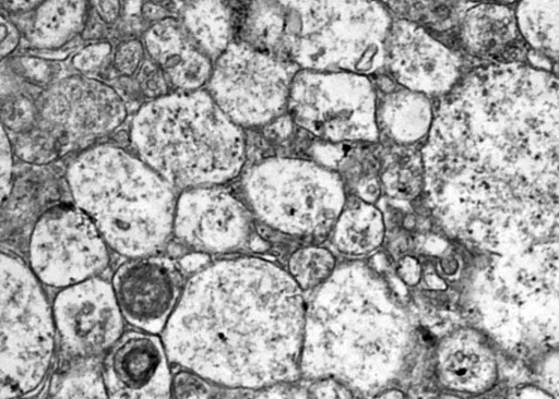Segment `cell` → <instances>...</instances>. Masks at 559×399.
<instances>
[{
    "label": "cell",
    "instance_id": "6da1fadb",
    "mask_svg": "<svg viewBox=\"0 0 559 399\" xmlns=\"http://www.w3.org/2000/svg\"><path fill=\"white\" fill-rule=\"evenodd\" d=\"M427 205L450 234L500 252L559 237V78L485 63L436 107L420 149Z\"/></svg>",
    "mask_w": 559,
    "mask_h": 399
},
{
    "label": "cell",
    "instance_id": "7a4b0ae2",
    "mask_svg": "<svg viewBox=\"0 0 559 399\" xmlns=\"http://www.w3.org/2000/svg\"><path fill=\"white\" fill-rule=\"evenodd\" d=\"M307 302L287 270L254 256L185 281L162 338L173 364L214 386L260 390L300 374Z\"/></svg>",
    "mask_w": 559,
    "mask_h": 399
},
{
    "label": "cell",
    "instance_id": "3957f363",
    "mask_svg": "<svg viewBox=\"0 0 559 399\" xmlns=\"http://www.w3.org/2000/svg\"><path fill=\"white\" fill-rule=\"evenodd\" d=\"M412 340L411 319L380 276L359 263L343 265L307 303L300 373L380 392L404 368Z\"/></svg>",
    "mask_w": 559,
    "mask_h": 399
},
{
    "label": "cell",
    "instance_id": "277c9868",
    "mask_svg": "<svg viewBox=\"0 0 559 399\" xmlns=\"http://www.w3.org/2000/svg\"><path fill=\"white\" fill-rule=\"evenodd\" d=\"M392 23L377 0H253L241 40L299 70L371 75L384 69Z\"/></svg>",
    "mask_w": 559,
    "mask_h": 399
},
{
    "label": "cell",
    "instance_id": "5b68a950",
    "mask_svg": "<svg viewBox=\"0 0 559 399\" xmlns=\"http://www.w3.org/2000/svg\"><path fill=\"white\" fill-rule=\"evenodd\" d=\"M134 153L175 190L223 185L246 164L243 129L206 89L150 99L130 128Z\"/></svg>",
    "mask_w": 559,
    "mask_h": 399
},
{
    "label": "cell",
    "instance_id": "8992f818",
    "mask_svg": "<svg viewBox=\"0 0 559 399\" xmlns=\"http://www.w3.org/2000/svg\"><path fill=\"white\" fill-rule=\"evenodd\" d=\"M66 181L72 202L111 252L124 258L153 255L171 238L175 189L135 153L93 146L70 162Z\"/></svg>",
    "mask_w": 559,
    "mask_h": 399
},
{
    "label": "cell",
    "instance_id": "52a82bcc",
    "mask_svg": "<svg viewBox=\"0 0 559 399\" xmlns=\"http://www.w3.org/2000/svg\"><path fill=\"white\" fill-rule=\"evenodd\" d=\"M242 190L251 213L287 235L320 238L332 232L346 205L340 176L306 158L269 157L245 173Z\"/></svg>",
    "mask_w": 559,
    "mask_h": 399
},
{
    "label": "cell",
    "instance_id": "ba28073f",
    "mask_svg": "<svg viewBox=\"0 0 559 399\" xmlns=\"http://www.w3.org/2000/svg\"><path fill=\"white\" fill-rule=\"evenodd\" d=\"M0 398L38 391L51 373L57 330L44 285L19 255L1 253Z\"/></svg>",
    "mask_w": 559,
    "mask_h": 399
},
{
    "label": "cell",
    "instance_id": "9c48e42d",
    "mask_svg": "<svg viewBox=\"0 0 559 399\" xmlns=\"http://www.w3.org/2000/svg\"><path fill=\"white\" fill-rule=\"evenodd\" d=\"M491 269V297L479 305L493 332L519 344L559 339V249L524 251Z\"/></svg>",
    "mask_w": 559,
    "mask_h": 399
},
{
    "label": "cell",
    "instance_id": "30bf717a",
    "mask_svg": "<svg viewBox=\"0 0 559 399\" xmlns=\"http://www.w3.org/2000/svg\"><path fill=\"white\" fill-rule=\"evenodd\" d=\"M377 110L370 75L348 71L299 70L287 106L296 126L333 144L377 142Z\"/></svg>",
    "mask_w": 559,
    "mask_h": 399
},
{
    "label": "cell",
    "instance_id": "8fae6325",
    "mask_svg": "<svg viewBox=\"0 0 559 399\" xmlns=\"http://www.w3.org/2000/svg\"><path fill=\"white\" fill-rule=\"evenodd\" d=\"M298 71L283 58L234 40L213 62L206 90L242 129L264 126L287 112Z\"/></svg>",
    "mask_w": 559,
    "mask_h": 399
},
{
    "label": "cell",
    "instance_id": "7c38bea8",
    "mask_svg": "<svg viewBox=\"0 0 559 399\" xmlns=\"http://www.w3.org/2000/svg\"><path fill=\"white\" fill-rule=\"evenodd\" d=\"M110 253L96 225L73 202L45 209L27 238L29 268L44 286L58 290L100 276Z\"/></svg>",
    "mask_w": 559,
    "mask_h": 399
},
{
    "label": "cell",
    "instance_id": "4fadbf2b",
    "mask_svg": "<svg viewBox=\"0 0 559 399\" xmlns=\"http://www.w3.org/2000/svg\"><path fill=\"white\" fill-rule=\"evenodd\" d=\"M51 304L60 358H103L124 332L111 283L100 276L58 290Z\"/></svg>",
    "mask_w": 559,
    "mask_h": 399
},
{
    "label": "cell",
    "instance_id": "5bb4252c",
    "mask_svg": "<svg viewBox=\"0 0 559 399\" xmlns=\"http://www.w3.org/2000/svg\"><path fill=\"white\" fill-rule=\"evenodd\" d=\"M251 210L221 185L182 190L177 195L173 237L192 253L237 251L251 237Z\"/></svg>",
    "mask_w": 559,
    "mask_h": 399
},
{
    "label": "cell",
    "instance_id": "9a60e30c",
    "mask_svg": "<svg viewBox=\"0 0 559 399\" xmlns=\"http://www.w3.org/2000/svg\"><path fill=\"white\" fill-rule=\"evenodd\" d=\"M181 266L156 254L126 258L110 283L127 323L158 334L177 306L185 281Z\"/></svg>",
    "mask_w": 559,
    "mask_h": 399
},
{
    "label": "cell",
    "instance_id": "2e32d148",
    "mask_svg": "<svg viewBox=\"0 0 559 399\" xmlns=\"http://www.w3.org/2000/svg\"><path fill=\"white\" fill-rule=\"evenodd\" d=\"M384 69L399 86L443 97L463 77L462 57L415 23L393 21Z\"/></svg>",
    "mask_w": 559,
    "mask_h": 399
},
{
    "label": "cell",
    "instance_id": "e0dca14e",
    "mask_svg": "<svg viewBox=\"0 0 559 399\" xmlns=\"http://www.w3.org/2000/svg\"><path fill=\"white\" fill-rule=\"evenodd\" d=\"M40 114L69 137L94 138L119 128L127 118V108L111 86L76 74L57 81L45 92Z\"/></svg>",
    "mask_w": 559,
    "mask_h": 399
},
{
    "label": "cell",
    "instance_id": "ac0fdd59",
    "mask_svg": "<svg viewBox=\"0 0 559 399\" xmlns=\"http://www.w3.org/2000/svg\"><path fill=\"white\" fill-rule=\"evenodd\" d=\"M173 364L157 334L124 330L104 354L102 367L109 398H170Z\"/></svg>",
    "mask_w": 559,
    "mask_h": 399
},
{
    "label": "cell",
    "instance_id": "d6986e66",
    "mask_svg": "<svg viewBox=\"0 0 559 399\" xmlns=\"http://www.w3.org/2000/svg\"><path fill=\"white\" fill-rule=\"evenodd\" d=\"M457 35L465 52L485 63L528 62L514 5L468 1L457 19Z\"/></svg>",
    "mask_w": 559,
    "mask_h": 399
},
{
    "label": "cell",
    "instance_id": "ffe728a7",
    "mask_svg": "<svg viewBox=\"0 0 559 399\" xmlns=\"http://www.w3.org/2000/svg\"><path fill=\"white\" fill-rule=\"evenodd\" d=\"M143 44L150 59L166 74L178 90H195L206 86L213 60L191 39L182 23L164 17L144 34Z\"/></svg>",
    "mask_w": 559,
    "mask_h": 399
},
{
    "label": "cell",
    "instance_id": "44dd1931",
    "mask_svg": "<svg viewBox=\"0 0 559 399\" xmlns=\"http://www.w3.org/2000/svg\"><path fill=\"white\" fill-rule=\"evenodd\" d=\"M429 96L399 86L378 98V124L400 146L425 141L435 119Z\"/></svg>",
    "mask_w": 559,
    "mask_h": 399
},
{
    "label": "cell",
    "instance_id": "7402d4cb",
    "mask_svg": "<svg viewBox=\"0 0 559 399\" xmlns=\"http://www.w3.org/2000/svg\"><path fill=\"white\" fill-rule=\"evenodd\" d=\"M492 370L489 354L467 332L451 335L439 346L438 376L441 383L451 389L463 391L481 389L492 376Z\"/></svg>",
    "mask_w": 559,
    "mask_h": 399
},
{
    "label": "cell",
    "instance_id": "603a6c76",
    "mask_svg": "<svg viewBox=\"0 0 559 399\" xmlns=\"http://www.w3.org/2000/svg\"><path fill=\"white\" fill-rule=\"evenodd\" d=\"M385 223L374 204L358 200L346 203L333 230L335 249L348 256H365L376 252L383 243Z\"/></svg>",
    "mask_w": 559,
    "mask_h": 399
},
{
    "label": "cell",
    "instance_id": "cb8c5ba5",
    "mask_svg": "<svg viewBox=\"0 0 559 399\" xmlns=\"http://www.w3.org/2000/svg\"><path fill=\"white\" fill-rule=\"evenodd\" d=\"M87 0H44L33 16L29 41L36 48L55 49L84 27Z\"/></svg>",
    "mask_w": 559,
    "mask_h": 399
},
{
    "label": "cell",
    "instance_id": "d4e9b609",
    "mask_svg": "<svg viewBox=\"0 0 559 399\" xmlns=\"http://www.w3.org/2000/svg\"><path fill=\"white\" fill-rule=\"evenodd\" d=\"M182 24L194 44L213 62L234 41V20L224 0H195L185 11Z\"/></svg>",
    "mask_w": 559,
    "mask_h": 399
},
{
    "label": "cell",
    "instance_id": "484cf974",
    "mask_svg": "<svg viewBox=\"0 0 559 399\" xmlns=\"http://www.w3.org/2000/svg\"><path fill=\"white\" fill-rule=\"evenodd\" d=\"M515 15L530 50L556 63L559 61V0H519Z\"/></svg>",
    "mask_w": 559,
    "mask_h": 399
},
{
    "label": "cell",
    "instance_id": "4316f807",
    "mask_svg": "<svg viewBox=\"0 0 559 399\" xmlns=\"http://www.w3.org/2000/svg\"><path fill=\"white\" fill-rule=\"evenodd\" d=\"M103 358H59L51 373L48 394L50 398H109L104 380Z\"/></svg>",
    "mask_w": 559,
    "mask_h": 399
},
{
    "label": "cell",
    "instance_id": "83f0119b",
    "mask_svg": "<svg viewBox=\"0 0 559 399\" xmlns=\"http://www.w3.org/2000/svg\"><path fill=\"white\" fill-rule=\"evenodd\" d=\"M380 181L383 192L399 201H412L424 192V168L420 150H402L388 157Z\"/></svg>",
    "mask_w": 559,
    "mask_h": 399
},
{
    "label": "cell",
    "instance_id": "f1b7e54d",
    "mask_svg": "<svg viewBox=\"0 0 559 399\" xmlns=\"http://www.w3.org/2000/svg\"><path fill=\"white\" fill-rule=\"evenodd\" d=\"M333 253L321 245H308L296 250L287 262V271L302 291L314 290L335 271Z\"/></svg>",
    "mask_w": 559,
    "mask_h": 399
},
{
    "label": "cell",
    "instance_id": "f546056e",
    "mask_svg": "<svg viewBox=\"0 0 559 399\" xmlns=\"http://www.w3.org/2000/svg\"><path fill=\"white\" fill-rule=\"evenodd\" d=\"M146 53L143 41L130 39L121 43L112 55V64L118 73L123 76H133L145 62Z\"/></svg>",
    "mask_w": 559,
    "mask_h": 399
},
{
    "label": "cell",
    "instance_id": "4dcf8cb0",
    "mask_svg": "<svg viewBox=\"0 0 559 399\" xmlns=\"http://www.w3.org/2000/svg\"><path fill=\"white\" fill-rule=\"evenodd\" d=\"M213 386L200 375L180 368L173 374L171 396L176 398H209Z\"/></svg>",
    "mask_w": 559,
    "mask_h": 399
},
{
    "label": "cell",
    "instance_id": "1f68e13d",
    "mask_svg": "<svg viewBox=\"0 0 559 399\" xmlns=\"http://www.w3.org/2000/svg\"><path fill=\"white\" fill-rule=\"evenodd\" d=\"M139 84L148 98H157L167 93L169 84L164 71L151 59L145 61L138 72Z\"/></svg>",
    "mask_w": 559,
    "mask_h": 399
},
{
    "label": "cell",
    "instance_id": "d6a6232c",
    "mask_svg": "<svg viewBox=\"0 0 559 399\" xmlns=\"http://www.w3.org/2000/svg\"><path fill=\"white\" fill-rule=\"evenodd\" d=\"M111 52L108 43H94L80 49L72 58V65L80 72L86 73L97 70Z\"/></svg>",
    "mask_w": 559,
    "mask_h": 399
},
{
    "label": "cell",
    "instance_id": "836d02e7",
    "mask_svg": "<svg viewBox=\"0 0 559 399\" xmlns=\"http://www.w3.org/2000/svg\"><path fill=\"white\" fill-rule=\"evenodd\" d=\"M0 168H1V203L4 204L12 191L13 176V145L7 133L4 125H1V146H0Z\"/></svg>",
    "mask_w": 559,
    "mask_h": 399
},
{
    "label": "cell",
    "instance_id": "e575fe53",
    "mask_svg": "<svg viewBox=\"0 0 559 399\" xmlns=\"http://www.w3.org/2000/svg\"><path fill=\"white\" fill-rule=\"evenodd\" d=\"M32 119V106L28 100L15 99L3 108V125L9 129L22 128Z\"/></svg>",
    "mask_w": 559,
    "mask_h": 399
},
{
    "label": "cell",
    "instance_id": "d590c367",
    "mask_svg": "<svg viewBox=\"0 0 559 399\" xmlns=\"http://www.w3.org/2000/svg\"><path fill=\"white\" fill-rule=\"evenodd\" d=\"M423 268L419 261L412 255L402 256L396 264V276L405 286H417L423 279Z\"/></svg>",
    "mask_w": 559,
    "mask_h": 399
},
{
    "label": "cell",
    "instance_id": "8d00e7d4",
    "mask_svg": "<svg viewBox=\"0 0 559 399\" xmlns=\"http://www.w3.org/2000/svg\"><path fill=\"white\" fill-rule=\"evenodd\" d=\"M309 391L313 394L316 398H352V389L344 384L331 379L323 378L317 379V382L310 387Z\"/></svg>",
    "mask_w": 559,
    "mask_h": 399
},
{
    "label": "cell",
    "instance_id": "74e56055",
    "mask_svg": "<svg viewBox=\"0 0 559 399\" xmlns=\"http://www.w3.org/2000/svg\"><path fill=\"white\" fill-rule=\"evenodd\" d=\"M0 34V53L1 58H5L8 55L12 53L16 49L21 36L16 26L11 21H9L4 15H1Z\"/></svg>",
    "mask_w": 559,
    "mask_h": 399
},
{
    "label": "cell",
    "instance_id": "f35d334b",
    "mask_svg": "<svg viewBox=\"0 0 559 399\" xmlns=\"http://www.w3.org/2000/svg\"><path fill=\"white\" fill-rule=\"evenodd\" d=\"M356 191L359 200L376 204L383 191L380 178L373 176L361 178L356 186Z\"/></svg>",
    "mask_w": 559,
    "mask_h": 399
},
{
    "label": "cell",
    "instance_id": "ab89813d",
    "mask_svg": "<svg viewBox=\"0 0 559 399\" xmlns=\"http://www.w3.org/2000/svg\"><path fill=\"white\" fill-rule=\"evenodd\" d=\"M94 7L99 17L107 22H114L120 12L119 0H93Z\"/></svg>",
    "mask_w": 559,
    "mask_h": 399
},
{
    "label": "cell",
    "instance_id": "60d3db41",
    "mask_svg": "<svg viewBox=\"0 0 559 399\" xmlns=\"http://www.w3.org/2000/svg\"><path fill=\"white\" fill-rule=\"evenodd\" d=\"M3 8L10 12L35 10L44 0H1Z\"/></svg>",
    "mask_w": 559,
    "mask_h": 399
},
{
    "label": "cell",
    "instance_id": "b9f144b4",
    "mask_svg": "<svg viewBox=\"0 0 559 399\" xmlns=\"http://www.w3.org/2000/svg\"><path fill=\"white\" fill-rule=\"evenodd\" d=\"M423 278H424L426 285L430 289H433V290L444 289L443 281L435 273L427 270L424 273Z\"/></svg>",
    "mask_w": 559,
    "mask_h": 399
},
{
    "label": "cell",
    "instance_id": "7bdbcfd3",
    "mask_svg": "<svg viewBox=\"0 0 559 399\" xmlns=\"http://www.w3.org/2000/svg\"><path fill=\"white\" fill-rule=\"evenodd\" d=\"M377 397H379V398H395L396 399V398H404L405 396L403 395V392L401 390L391 388L385 391H382Z\"/></svg>",
    "mask_w": 559,
    "mask_h": 399
},
{
    "label": "cell",
    "instance_id": "ee69618b",
    "mask_svg": "<svg viewBox=\"0 0 559 399\" xmlns=\"http://www.w3.org/2000/svg\"><path fill=\"white\" fill-rule=\"evenodd\" d=\"M403 227L406 230H413L416 227V218L413 215H407L403 219Z\"/></svg>",
    "mask_w": 559,
    "mask_h": 399
},
{
    "label": "cell",
    "instance_id": "f6af8a7d",
    "mask_svg": "<svg viewBox=\"0 0 559 399\" xmlns=\"http://www.w3.org/2000/svg\"><path fill=\"white\" fill-rule=\"evenodd\" d=\"M469 2H495V3H502V4H515L519 0H467Z\"/></svg>",
    "mask_w": 559,
    "mask_h": 399
},
{
    "label": "cell",
    "instance_id": "bcb514c9",
    "mask_svg": "<svg viewBox=\"0 0 559 399\" xmlns=\"http://www.w3.org/2000/svg\"><path fill=\"white\" fill-rule=\"evenodd\" d=\"M551 72L559 78V61L552 64Z\"/></svg>",
    "mask_w": 559,
    "mask_h": 399
},
{
    "label": "cell",
    "instance_id": "7dc6e473",
    "mask_svg": "<svg viewBox=\"0 0 559 399\" xmlns=\"http://www.w3.org/2000/svg\"><path fill=\"white\" fill-rule=\"evenodd\" d=\"M152 2H159V1H163V0H151Z\"/></svg>",
    "mask_w": 559,
    "mask_h": 399
}]
</instances>
